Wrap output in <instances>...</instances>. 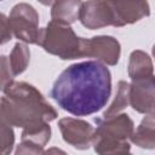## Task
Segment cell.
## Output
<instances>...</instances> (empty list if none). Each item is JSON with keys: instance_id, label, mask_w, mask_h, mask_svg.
<instances>
[{"instance_id": "6da1fadb", "label": "cell", "mask_w": 155, "mask_h": 155, "mask_svg": "<svg viewBox=\"0 0 155 155\" xmlns=\"http://www.w3.org/2000/svg\"><path fill=\"white\" fill-rule=\"evenodd\" d=\"M111 93L109 69L98 61L69 65L54 81L50 96L65 111L87 116L105 107Z\"/></svg>"}, {"instance_id": "7a4b0ae2", "label": "cell", "mask_w": 155, "mask_h": 155, "mask_svg": "<svg viewBox=\"0 0 155 155\" xmlns=\"http://www.w3.org/2000/svg\"><path fill=\"white\" fill-rule=\"evenodd\" d=\"M0 101L1 110L6 120L23 132H35L48 127L54 120L57 110L46 101L41 92L24 81H11L2 90Z\"/></svg>"}, {"instance_id": "3957f363", "label": "cell", "mask_w": 155, "mask_h": 155, "mask_svg": "<svg viewBox=\"0 0 155 155\" xmlns=\"http://www.w3.org/2000/svg\"><path fill=\"white\" fill-rule=\"evenodd\" d=\"M133 131V121L127 114H116L98 120L92 139L94 151L98 154L128 153L130 144L127 140Z\"/></svg>"}, {"instance_id": "277c9868", "label": "cell", "mask_w": 155, "mask_h": 155, "mask_svg": "<svg viewBox=\"0 0 155 155\" xmlns=\"http://www.w3.org/2000/svg\"><path fill=\"white\" fill-rule=\"evenodd\" d=\"M38 45L64 61L82 58V38H79L70 25L52 19L40 29Z\"/></svg>"}, {"instance_id": "5b68a950", "label": "cell", "mask_w": 155, "mask_h": 155, "mask_svg": "<svg viewBox=\"0 0 155 155\" xmlns=\"http://www.w3.org/2000/svg\"><path fill=\"white\" fill-rule=\"evenodd\" d=\"M8 22L12 34L17 39L27 44H38L40 33L39 13L31 5L27 2L15 5L11 10Z\"/></svg>"}, {"instance_id": "8992f818", "label": "cell", "mask_w": 155, "mask_h": 155, "mask_svg": "<svg viewBox=\"0 0 155 155\" xmlns=\"http://www.w3.org/2000/svg\"><path fill=\"white\" fill-rule=\"evenodd\" d=\"M121 53L120 42L109 35H98L91 39L82 38V57H92L98 62L115 65Z\"/></svg>"}, {"instance_id": "52a82bcc", "label": "cell", "mask_w": 155, "mask_h": 155, "mask_svg": "<svg viewBox=\"0 0 155 155\" xmlns=\"http://www.w3.org/2000/svg\"><path fill=\"white\" fill-rule=\"evenodd\" d=\"M62 137L65 143L76 149H87L92 145L94 127L84 120L75 117H64L58 121Z\"/></svg>"}, {"instance_id": "ba28073f", "label": "cell", "mask_w": 155, "mask_h": 155, "mask_svg": "<svg viewBox=\"0 0 155 155\" xmlns=\"http://www.w3.org/2000/svg\"><path fill=\"white\" fill-rule=\"evenodd\" d=\"M113 17L114 27L132 24L150 15V6L147 0H108Z\"/></svg>"}, {"instance_id": "9c48e42d", "label": "cell", "mask_w": 155, "mask_h": 155, "mask_svg": "<svg viewBox=\"0 0 155 155\" xmlns=\"http://www.w3.org/2000/svg\"><path fill=\"white\" fill-rule=\"evenodd\" d=\"M79 21L87 29L114 25V17L108 0H87L82 2Z\"/></svg>"}, {"instance_id": "30bf717a", "label": "cell", "mask_w": 155, "mask_h": 155, "mask_svg": "<svg viewBox=\"0 0 155 155\" xmlns=\"http://www.w3.org/2000/svg\"><path fill=\"white\" fill-rule=\"evenodd\" d=\"M155 99V78H143L132 80L128 88V103L142 114L154 113Z\"/></svg>"}, {"instance_id": "8fae6325", "label": "cell", "mask_w": 155, "mask_h": 155, "mask_svg": "<svg viewBox=\"0 0 155 155\" xmlns=\"http://www.w3.org/2000/svg\"><path fill=\"white\" fill-rule=\"evenodd\" d=\"M81 6V0H56L52 4L51 18L52 21L70 25L79 19Z\"/></svg>"}, {"instance_id": "7c38bea8", "label": "cell", "mask_w": 155, "mask_h": 155, "mask_svg": "<svg viewBox=\"0 0 155 155\" xmlns=\"http://www.w3.org/2000/svg\"><path fill=\"white\" fill-rule=\"evenodd\" d=\"M128 75L132 80L154 76L150 56L140 50L133 51L128 61Z\"/></svg>"}, {"instance_id": "4fadbf2b", "label": "cell", "mask_w": 155, "mask_h": 155, "mask_svg": "<svg viewBox=\"0 0 155 155\" xmlns=\"http://www.w3.org/2000/svg\"><path fill=\"white\" fill-rule=\"evenodd\" d=\"M132 143L140 148L154 149L155 147V121H154V113L147 114L143 119L140 125L133 131L131 138Z\"/></svg>"}, {"instance_id": "5bb4252c", "label": "cell", "mask_w": 155, "mask_h": 155, "mask_svg": "<svg viewBox=\"0 0 155 155\" xmlns=\"http://www.w3.org/2000/svg\"><path fill=\"white\" fill-rule=\"evenodd\" d=\"M29 59H30V51L27 47V45L22 42H17L8 58L10 69H11L12 75L17 76L22 74L27 69L29 64Z\"/></svg>"}, {"instance_id": "9a60e30c", "label": "cell", "mask_w": 155, "mask_h": 155, "mask_svg": "<svg viewBox=\"0 0 155 155\" xmlns=\"http://www.w3.org/2000/svg\"><path fill=\"white\" fill-rule=\"evenodd\" d=\"M128 88H130V84L126 81H119L117 84V92L116 96L113 101V103L110 104V107L105 110L103 117H109L113 115L119 114L122 109H125L128 104Z\"/></svg>"}, {"instance_id": "2e32d148", "label": "cell", "mask_w": 155, "mask_h": 155, "mask_svg": "<svg viewBox=\"0 0 155 155\" xmlns=\"http://www.w3.org/2000/svg\"><path fill=\"white\" fill-rule=\"evenodd\" d=\"M15 144V133L12 125L6 120L0 105V155H6L12 151Z\"/></svg>"}, {"instance_id": "e0dca14e", "label": "cell", "mask_w": 155, "mask_h": 155, "mask_svg": "<svg viewBox=\"0 0 155 155\" xmlns=\"http://www.w3.org/2000/svg\"><path fill=\"white\" fill-rule=\"evenodd\" d=\"M12 73L10 69L8 58L5 56H0V91H2L8 82L12 81Z\"/></svg>"}, {"instance_id": "ac0fdd59", "label": "cell", "mask_w": 155, "mask_h": 155, "mask_svg": "<svg viewBox=\"0 0 155 155\" xmlns=\"http://www.w3.org/2000/svg\"><path fill=\"white\" fill-rule=\"evenodd\" d=\"M12 39V30L10 28L8 17L0 13V45L8 42Z\"/></svg>"}, {"instance_id": "d6986e66", "label": "cell", "mask_w": 155, "mask_h": 155, "mask_svg": "<svg viewBox=\"0 0 155 155\" xmlns=\"http://www.w3.org/2000/svg\"><path fill=\"white\" fill-rule=\"evenodd\" d=\"M40 4H42V5H45V6H50V5H52L56 0H38Z\"/></svg>"}, {"instance_id": "ffe728a7", "label": "cell", "mask_w": 155, "mask_h": 155, "mask_svg": "<svg viewBox=\"0 0 155 155\" xmlns=\"http://www.w3.org/2000/svg\"><path fill=\"white\" fill-rule=\"evenodd\" d=\"M0 1H2V0H0Z\"/></svg>"}]
</instances>
